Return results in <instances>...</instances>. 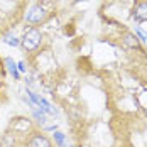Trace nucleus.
Masks as SVG:
<instances>
[{
  "instance_id": "1",
  "label": "nucleus",
  "mask_w": 147,
  "mask_h": 147,
  "mask_svg": "<svg viewBox=\"0 0 147 147\" xmlns=\"http://www.w3.org/2000/svg\"><path fill=\"white\" fill-rule=\"evenodd\" d=\"M42 42V34H41V30L39 29H29L26 30V34L22 36V39H20V46H22V49L24 51H36L39 46Z\"/></svg>"
},
{
  "instance_id": "2",
  "label": "nucleus",
  "mask_w": 147,
  "mask_h": 147,
  "mask_svg": "<svg viewBox=\"0 0 147 147\" xmlns=\"http://www.w3.org/2000/svg\"><path fill=\"white\" fill-rule=\"evenodd\" d=\"M46 9L42 5H39V3H36V5H32L29 10H27V14H26V20L30 22V24H39V22H42L46 19Z\"/></svg>"
},
{
  "instance_id": "3",
  "label": "nucleus",
  "mask_w": 147,
  "mask_h": 147,
  "mask_svg": "<svg viewBox=\"0 0 147 147\" xmlns=\"http://www.w3.org/2000/svg\"><path fill=\"white\" fill-rule=\"evenodd\" d=\"M27 144H29V147H53L51 140L46 137L44 134H41V132L30 134V137H29V140H27Z\"/></svg>"
},
{
  "instance_id": "4",
  "label": "nucleus",
  "mask_w": 147,
  "mask_h": 147,
  "mask_svg": "<svg viewBox=\"0 0 147 147\" xmlns=\"http://www.w3.org/2000/svg\"><path fill=\"white\" fill-rule=\"evenodd\" d=\"M132 17L135 20H139V22H146L147 20V0H140V2L135 3Z\"/></svg>"
},
{
  "instance_id": "5",
  "label": "nucleus",
  "mask_w": 147,
  "mask_h": 147,
  "mask_svg": "<svg viewBox=\"0 0 147 147\" xmlns=\"http://www.w3.org/2000/svg\"><path fill=\"white\" fill-rule=\"evenodd\" d=\"M122 41H123L125 47H129V49H137L139 47V37L135 34H132V32H125Z\"/></svg>"
},
{
  "instance_id": "6",
  "label": "nucleus",
  "mask_w": 147,
  "mask_h": 147,
  "mask_svg": "<svg viewBox=\"0 0 147 147\" xmlns=\"http://www.w3.org/2000/svg\"><path fill=\"white\" fill-rule=\"evenodd\" d=\"M3 42L9 44V46H19L20 44V39H19L15 34L10 32V34H5V36H3Z\"/></svg>"
},
{
  "instance_id": "7",
  "label": "nucleus",
  "mask_w": 147,
  "mask_h": 147,
  "mask_svg": "<svg viewBox=\"0 0 147 147\" xmlns=\"http://www.w3.org/2000/svg\"><path fill=\"white\" fill-rule=\"evenodd\" d=\"M5 63H7V66H9V71L14 74V78H19V73H17V64H15V63H14L10 58L5 59Z\"/></svg>"
},
{
  "instance_id": "8",
  "label": "nucleus",
  "mask_w": 147,
  "mask_h": 147,
  "mask_svg": "<svg viewBox=\"0 0 147 147\" xmlns=\"http://www.w3.org/2000/svg\"><path fill=\"white\" fill-rule=\"evenodd\" d=\"M54 139H56V142H58L59 147H64V137H63V134H61V132L54 134Z\"/></svg>"
},
{
  "instance_id": "9",
  "label": "nucleus",
  "mask_w": 147,
  "mask_h": 147,
  "mask_svg": "<svg viewBox=\"0 0 147 147\" xmlns=\"http://www.w3.org/2000/svg\"><path fill=\"white\" fill-rule=\"evenodd\" d=\"M137 36H139V37H140V39H142V41L147 44V34L144 32V30H142V29H137Z\"/></svg>"
},
{
  "instance_id": "10",
  "label": "nucleus",
  "mask_w": 147,
  "mask_h": 147,
  "mask_svg": "<svg viewBox=\"0 0 147 147\" xmlns=\"http://www.w3.org/2000/svg\"><path fill=\"white\" fill-rule=\"evenodd\" d=\"M19 69H20V71H24V69H26V66H24V63H19Z\"/></svg>"
}]
</instances>
